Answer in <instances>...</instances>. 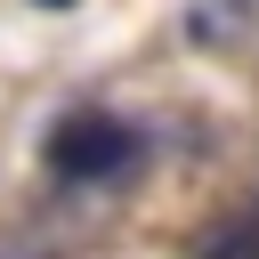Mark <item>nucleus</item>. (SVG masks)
Instances as JSON below:
<instances>
[{"mask_svg": "<svg viewBox=\"0 0 259 259\" xmlns=\"http://www.w3.org/2000/svg\"><path fill=\"white\" fill-rule=\"evenodd\" d=\"M40 8H73V0H40Z\"/></svg>", "mask_w": 259, "mask_h": 259, "instance_id": "obj_3", "label": "nucleus"}, {"mask_svg": "<svg viewBox=\"0 0 259 259\" xmlns=\"http://www.w3.org/2000/svg\"><path fill=\"white\" fill-rule=\"evenodd\" d=\"M251 16H259V0H194L186 32H194V49H227V40L251 32Z\"/></svg>", "mask_w": 259, "mask_h": 259, "instance_id": "obj_2", "label": "nucleus"}, {"mask_svg": "<svg viewBox=\"0 0 259 259\" xmlns=\"http://www.w3.org/2000/svg\"><path fill=\"white\" fill-rule=\"evenodd\" d=\"M138 154H146V138L121 113H105V105H81V113H65L49 130V170L73 178V186H105V178L138 170Z\"/></svg>", "mask_w": 259, "mask_h": 259, "instance_id": "obj_1", "label": "nucleus"}]
</instances>
